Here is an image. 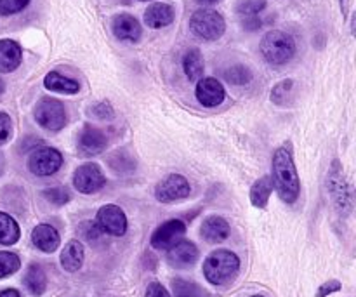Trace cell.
Wrapping results in <instances>:
<instances>
[{
	"mask_svg": "<svg viewBox=\"0 0 356 297\" xmlns=\"http://www.w3.org/2000/svg\"><path fill=\"white\" fill-rule=\"evenodd\" d=\"M271 183L278 197L287 204H294L301 193V179L296 169L292 153L287 148H278L271 160Z\"/></svg>",
	"mask_w": 356,
	"mask_h": 297,
	"instance_id": "cell-1",
	"label": "cell"
},
{
	"mask_svg": "<svg viewBox=\"0 0 356 297\" xmlns=\"http://www.w3.org/2000/svg\"><path fill=\"white\" fill-rule=\"evenodd\" d=\"M240 259L232 250H214L204 261V277L212 285L229 284L238 275Z\"/></svg>",
	"mask_w": 356,
	"mask_h": 297,
	"instance_id": "cell-2",
	"label": "cell"
},
{
	"mask_svg": "<svg viewBox=\"0 0 356 297\" xmlns=\"http://www.w3.org/2000/svg\"><path fill=\"white\" fill-rule=\"evenodd\" d=\"M296 40L291 33L282 30L268 31L263 37L259 51L264 61L273 66H282L296 56Z\"/></svg>",
	"mask_w": 356,
	"mask_h": 297,
	"instance_id": "cell-3",
	"label": "cell"
},
{
	"mask_svg": "<svg viewBox=\"0 0 356 297\" xmlns=\"http://www.w3.org/2000/svg\"><path fill=\"white\" fill-rule=\"evenodd\" d=\"M190 31L200 40H219L226 31V21L218 10L204 7V9H198L191 14Z\"/></svg>",
	"mask_w": 356,
	"mask_h": 297,
	"instance_id": "cell-4",
	"label": "cell"
},
{
	"mask_svg": "<svg viewBox=\"0 0 356 297\" xmlns=\"http://www.w3.org/2000/svg\"><path fill=\"white\" fill-rule=\"evenodd\" d=\"M327 190H329L337 211L341 214L343 212L350 214L351 209H353V195H351V188L344 177L339 160H334L332 166H330L329 176H327Z\"/></svg>",
	"mask_w": 356,
	"mask_h": 297,
	"instance_id": "cell-5",
	"label": "cell"
},
{
	"mask_svg": "<svg viewBox=\"0 0 356 297\" xmlns=\"http://www.w3.org/2000/svg\"><path fill=\"white\" fill-rule=\"evenodd\" d=\"M33 115L37 124L49 132H59L68 120L65 104L54 97H42L35 106Z\"/></svg>",
	"mask_w": 356,
	"mask_h": 297,
	"instance_id": "cell-6",
	"label": "cell"
},
{
	"mask_svg": "<svg viewBox=\"0 0 356 297\" xmlns=\"http://www.w3.org/2000/svg\"><path fill=\"white\" fill-rule=\"evenodd\" d=\"M63 166V155L61 152H58L56 148L51 146H40V148H35L31 152V155L28 156V169L31 174L40 177L52 176V174L58 172Z\"/></svg>",
	"mask_w": 356,
	"mask_h": 297,
	"instance_id": "cell-7",
	"label": "cell"
},
{
	"mask_svg": "<svg viewBox=\"0 0 356 297\" xmlns=\"http://www.w3.org/2000/svg\"><path fill=\"white\" fill-rule=\"evenodd\" d=\"M104 184H106V177H104L101 167L94 162H87L76 167L75 174H73V186L83 195L97 193L99 190H103Z\"/></svg>",
	"mask_w": 356,
	"mask_h": 297,
	"instance_id": "cell-8",
	"label": "cell"
},
{
	"mask_svg": "<svg viewBox=\"0 0 356 297\" xmlns=\"http://www.w3.org/2000/svg\"><path fill=\"white\" fill-rule=\"evenodd\" d=\"M190 181L181 174H170L165 179L160 181L155 188L156 200L162 202V204H174V202L184 200L186 197H190Z\"/></svg>",
	"mask_w": 356,
	"mask_h": 297,
	"instance_id": "cell-9",
	"label": "cell"
},
{
	"mask_svg": "<svg viewBox=\"0 0 356 297\" xmlns=\"http://www.w3.org/2000/svg\"><path fill=\"white\" fill-rule=\"evenodd\" d=\"M97 226L111 236H124L127 232V216L118 205L108 204L97 211Z\"/></svg>",
	"mask_w": 356,
	"mask_h": 297,
	"instance_id": "cell-10",
	"label": "cell"
},
{
	"mask_svg": "<svg viewBox=\"0 0 356 297\" xmlns=\"http://www.w3.org/2000/svg\"><path fill=\"white\" fill-rule=\"evenodd\" d=\"M186 233V225L181 219H170L160 225L152 235V247L156 250H167L179 242Z\"/></svg>",
	"mask_w": 356,
	"mask_h": 297,
	"instance_id": "cell-11",
	"label": "cell"
},
{
	"mask_svg": "<svg viewBox=\"0 0 356 297\" xmlns=\"http://www.w3.org/2000/svg\"><path fill=\"white\" fill-rule=\"evenodd\" d=\"M195 97L205 108H216L225 101L226 90L214 77H202L195 87Z\"/></svg>",
	"mask_w": 356,
	"mask_h": 297,
	"instance_id": "cell-12",
	"label": "cell"
},
{
	"mask_svg": "<svg viewBox=\"0 0 356 297\" xmlns=\"http://www.w3.org/2000/svg\"><path fill=\"white\" fill-rule=\"evenodd\" d=\"M79 152L82 153L83 156H92L97 155V153H103L108 146V138L101 129L94 127V125L87 124L86 127L82 129L79 136Z\"/></svg>",
	"mask_w": 356,
	"mask_h": 297,
	"instance_id": "cell-13",
	"label": "cell"
},
{
	"mask_svg": "<svg viewBox=\"0 0 356 297\" xmlns=\"http://www.w3.org/2000/svg\"><path fill=\"white\" fill-rule=\"evenodd\" d=\"M198 259V249L193 242L190 240H183L174 243L170 249H167V263L177 270H184L197 263Z\"/></svg>",
	"mask_w": 356,
	"mask_h": 297,
	"instance_id": "cell-14",
	"label": "cell"
},
{
	"mask_svg": "<svg viewBox=\"0 0 356 297\" xmlns=\"http://www.w3.org/2000/svg\"><path fill=\"white\" fill-rule=\"evenodd\" d=\"M111 31L118 40L138 42L141 38L143 28L139 21L131 14H117L111 21Z\"/></svg>",
	"mask_w": 356,
	"mask_h": 297,
	"instance_id": "cell-15",
	"label": "cell"
},
{
	"mask_svg": "<svg viewBox=\"0 0 356 297\" xmlns=\"http://www.w3.org/2000/svg\"><path fill=\"white\" fill-rule=\"evenodd\" d=\"M174 17H176V10L170 3L156 2L152 3L148 9L145 10V23L148 28L153 30H160V28H165L169 24H172Z\"/></svg>",
	"mask_w": 356,
	"mask_h": 297,
	"instance_id": "cell-16",
	"label": "cell"
},
{
	"mask_svg": "<svg viewBox=\"0 0 356 297\" xmlns=\"http://www.w3.org/2000/svg\"><path fill=\"white\" fill-rule=\"evenodd\" d=\"M23 61V49L16 40L2 38L0 40V73H10L19 68Z\"/></svg>",
	"mask_w": 356,
	"mask_h": 297,
	"instance_id": "cell-17",
	"label": "cell"
},
{
	"mask_svg": "<svg viewBox=\"0 0 356 297\" xmlns=\"http://www.w3.org/2000/svg\"><path fill=\"white\" fill-rule=\"evenodd\" d=\"M31 242L42 252H54L61 243V236H59L58 230L51 225H38L35 226L31 232Z\"/></svg>",
	"mask_w": 356,
	"mask_h": 297,
	"instance_id": "cell-18",
	"label": "cell"
},
{
	"mask_svg": "<svg viewBox=\"0 0 356 297\" xmlns=\"http://www.w3.org/2000/svg\"><path fill=\"white\" fill-rule=\"evenodd\" d=\"M232 230H229L228 221L221 216H209L204 223H202L200 235L209 243H221L229 236Z\"/></svg>",
	"mask_w": 356,
	"mask_h": 297,
	"instance_id": "cell-19",
	"label": "cell"
},
{
	"mask_svg": "<svg viewBox=\"0 0 356 297\" xmlns=\"http://www.w3.org/2000/svg\"><path fill=\"white\" fill-rule=\"evenodd\" d=\"M83 259H86V250H83L82 242L79 240H70L61 252V266L68 273H75L82 268Z\"/></svg>",
	"mask_w": 356,
	"mask_h": 297,
	"instance_id": "cell-20",
	"label": "cell"
},
{
	"mask_svg": "<svg viewBox=\"0 0 356 297\" xmlns=\"http://www.w3.org/2000/svg\"><path fill=\"white\" fill-rule=\"evenodd\" d=\"M183 70H184V75H186V79L190 80V82H198V80L204 77L205 63H204V56H202L200 49L191 47L184 52Z\"/></svg>",
	"mask_w": 356,
	"mask_h": 297,
	"instance_id": "cell-21",
	"label": "cell"
},
{
	"mask_svg": "<svg viewBox=\"0 0 356 297\" xmlns=\"http://www.w3.org/2000/svg\"><path fill=\"white\" fill-rule=\"evenodd\" d=\"M44 87L59 94H76L80 90V83L76 80L61 75L59 72H49L44 79Z\"/></svg>",
	"mask_w": 356,
	"mask_h": 297,
	"instance_id": "cell-22",
	"label": "cell"
},
{
	"mask_svg": "<svg viewBox=\"0 0 356 297\" xmlns=\"http://www.w3.org/2000/svg\"><path fill=\"white\" fill-rule=\"evenodd\" d=\"M23 282L31 296H42L47 289V277L38 264H30V268L24 273Z\"/></svg>",
	"mask_w": 356,
	"mask_h": 297,
	"instance_id": "cell-23",
	"label": "cell"
},
{
	"mask_svg": "<svg viewBox=\"0 0 356 297\" xmlns=\"http://www.w3.org/2000/svg\"><path fill=\"white\" fill-rule=\"evenodd\" d=\"M271 193H273V183H271L270 176H263L261 179H257L256 183L250 188V202H252L254 207L264 209L270 202Z\"/></svg>",
	"mask_w": 356,
	"mask_h": 297,
	"instance_id": "cell-24",
	"label": "cell"
},
{
	"mask_svg": "<svg viewBox=\"0 0 356 297\" xmlns=\"http://www.w3.org/2000/svg\"><path fill=\"white\" fill-rule=\"evenodd\" d=\"M108 167L113 170L115 174H132L136 170V159L125 150H117L115 153H111L110 159H108Z\"/></svg>",
	"mask_w": 356,
	"mask_h": 297,
	"instance_id": "cell-25",
	"label": "cell"
},
{
	"mask_svg": "<svg viewBox=\"0 0 356 297\" xmlns=\"http://www.w3.org/2000/svg\"><path fill=\"white\" fill-rule=\"evenodd\" d=\"M21 232L17 223L6 212H0V243L2 246H14L19 240Z\"/></svg>",
	"mask_w": 356,
	"mask_h": 297,
	"instance_id": "cell-26",
	"label": "cell"
},
{
	"mask_svg": "<svg viewBox=\"0 0 356 297\" xmlns=\"http://www.w3.org/2000/svg\"><path fill=\"white\" fill-rule=\"evenodd\" d=\"M222 77H225V80L228 83H232V86H240V87L249 86L254 79L252 70L245 65L229 66V68H226L225 72H222Z\"/></svg>",
	"mask_w": 356,
	"mask_h": 297,
	"instance_id": "cell-27",
	"label": "cell"
},
{
	"mask_svg": "<svg viewBox=\"0 0 356 297\" xmlns=\"http://www.w3.org/2000/svg\"><path fill=\"white\" fill-rule=\"evenodd\" d=\"M172 292L174 297H207V292L204 287L190 280H183V278H176L172 280Z\"/></svg>",
	"mask_w": 356,
	"mask_h": 297,
	"instance_id": "cell-28",
	"label": "cell"
},
{
	"mask_svg": "<svg viewBox=\"0 0 356 297\" xmlns=\"http://www.w3.org/2000/svg\"><path fill=\"white\" fill-rule=\"evenodd\" d=\"M292 90H294V80H282L271 90V101L278 106H285L291 101Z\"/></svg>",
	"mask_w": 356,
	"mask_h": 297,
	"instance_id": "cell-29",
	"label": "cell"
},
{
	"mask_svg": "<svg viewBox=\"0 0 356 297\" xmlns=\"http://www.w3.org/2000/svg\"><path fill=\"white\" fill-rule=\"evenodd\" d=\"M21 266L19 257L14 252H0V278L14 275Z\"/></svg>",
	"mask_w": 356,
	"mask_h": 297,
	"instance_id": "cell-30",
	"label": "cell"
},
{
	"mask_svg": "<svg viewBox=\"0 0 356 297\" xmlns=\"http://www.w3.org/2000/svg\"><path fill=\"white\" fill-rule=\"evenodd\" d=\"M266 0H238L236 2V13L240 16H257L266 9Z\"/></svg>",
	"mask_w": 356,
	"mask_h": 297,
	"instance_id": "cell-31",
	"label": "cell"
},
{
	"mask_svg": "<svg viewBox=\"0 0 356 297\" xmlns=\"http://www.w3.org/2000/svg\"><path fill=\"white\" fill-rule=\"evenodd\" d=\"M44 198L47 202H51V204L58 205V207H61V205L68 204L70 198H72V195H70V191L66 190L65 186H52V188H47V190H44Z\"/></svg>",
	"mask_w": 356,
	"mask_h": 297,
	"instance_id": "cell-32",
	"label": "cell"
},
{
	"mask_svg": "<svg viewBox=\"0 0 356 297\" xmlns=\"http://www.w3.org/2000/svg\"><path fill=\"white\" fill-rule=\"evenodd\" d=\"M76 232H79V235L82 236L83 240H87V242L90 243H96L97 240H101V236H103V230L97 226V223H92V221L80 223Z\"/></svg>",
	"mask_w": 356,
	"mask_h": 297,
	"instance_id": "cell-33",
	"label": "cell"
},
{
	"mask_svg": "<svg viewBox=\"0 0 356 297\" xmlns=\"http://www.w3.org/2000/svg\"><path fill=\"white\" fill-rule=\"evenodd\" d=\"M30 0H0V16H13L21 13Z\"/></svg>",
	"mask_w": 356,
	"mask_h": 297,
	"instance_id": "cell-34",
	"label": "cell"
},
{
	"mask_svg": "<svg viewBox=\"0 0 356 297\" xmlns=\"http://www.w3.org/2000/svg\"><path fill=\"white\" fill-rule=\"evenodd\" d=\"M13 136V120L6 111H0V146L6 145Z\"/></svg>",
	"mask_w": 356,
	"mask_h": 297,
	"instance_id": "cell-35",
	"label": "cell"
},
{
	"mask_svg": "<svg viewBox=\"0 0 356 297\" xmlns=\"http://www.w3.org/2000/svg\"><path fill=\"white\" fill-rule=\"evenodd\" d=\"M90 111L94 113V117L101 118V120H111L115 115L113 108H111V104L108 103V101H101V103L94 104V106L90 108Z\"/></svg>",
	"mask_w": 356,
	"mask_h": 297,
	"instance_id": "cell-36",
	"label": "cell"
},
{
	"mask_svg": "<svg viewBox=\"0 0 356 297\" xmlns=\"http://www.w3.org/2000/svg\"><path fill=\"white\" fill-rule=\"evenodd\" d=\"M341 289H343L341 282L329 280V282H325V284H323L322 287L318 289V292H316V297H327V296L334 294V292H339Z\"/></svg>",
	"mask_w": 356,
	"mask_h": 297,
	"instance_id": "cell-37",
	"label": "cell"
},
{
	"mask_svg": "<svg viewBox=\"0 0 356 297\" xmlns=\"http://www.w3.org/2000/svg\"><path fill=\"white\" fill-rule=\"evenodd\" d=\"M145 297H170V294L167 292V289L163 287L162 284H159V282H153V284H149L148 289H146Z\"/></svg>",
	"mask_w": 356,
	"mask_h": 297,
	"instance_id": "cell-38",
	"label": "cell"
},
{
	"mask_svg": "<svg viewBox=\"0 0 356 297\" xmlns=\"http://www.w3.org/2000/svg\"><path fill=\"white\" fill-rule=\"evenodd\" d=\"M242 26L247 31H257L263 26V21L257 16H242Z\"/></svg>",
	"mask_w": 356,
	"mask_h": 297,
	"instance_id": "cell-39",
	"label": "cell"
},
{
	"mask_svg": "<svg viewBox=\"0 0 356 297\" xmlns=\"http://www.w3.org/2000/svg\"><path fill=\"white\" fill-rule=\"evenodd\" d=\"M339 6H341V13H343V17L346 19L348 10H350V0H339Z\"/></svg>",
	"mask_w": 356,
	"mask_h": 297,
	"instance_id": "cell-40",
	"label": "cell"
},
{
	"mask_svg": "<svg viewBox=\"0 0 356 297\" xmlns=\"http://www.w3.org/2000/svg\"><path fill=\"white\" fill-rule=\"evenodd\" d=\"M0 297H21V296L16 289H6V291H0Z\"/></svg>",
	"mask_w": 356,
	"mask_h": 297,
	"instance_id": "cell-41",
	"label": "cell"
},
{
	"mask_svg": "<svg viewBox=\"0 0 356 297\" xmlns=\"http://www.w3.org/2000/svg\"><path fill=\"white\" fill-rule=\"evenodd\" d=\"M198 3H202V6H212V3L219 2V0H197Z\"/></svg>",
	"mask_w": 356,
	"mask_h": 297,
	"instance_id": "cell-42",
	"label": "cell"
},
{
	"mask_svg": "<svg viewBox=\"0 0 356 297\" xmlns=\"http://www.w3.org/2000/svg\"><path fill=\"white\" fill-rule=\"evenodd\" d=\"M3 90H6V83H3V80L0 79V94H2Z\"/></svg>",
	"mask_w": 356,
	"mask_h": 297,
	"instance_id": "cell-43",
	"label": "cell"
},
{
	"mask_svg": "<svg viewBox=\"0 0 356 297\" xmlns=\"http://www.w3.org/2000/svg\"><path fill=\"white\" fill-rule=\"evenodd\" d=\"M250 297H264V296H250Z\"/></svg>",
	"mask_w": 356,
	"mask_h": 297,
	"instance_id": "cell-44",
	"label": "cell"
},
{
	"mask_svg": "<svg viewBox=\"0 0 356 297\" xmlns=\"http://www.w3.org/2000/svg\"><path fill=\"white\" fill-rule=\"evenodd\" d=\"M141 2H148V0H141Z\"/></svg>",
	"mask_w": 356,
	"mask_h": 297,
	"instance_id": "cell-45",
	"label": "cell"
}]
</instances>
